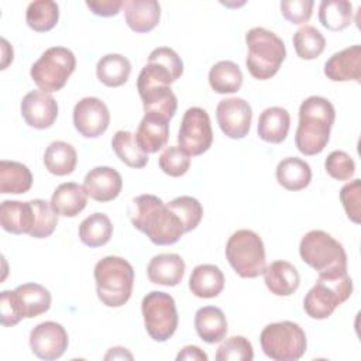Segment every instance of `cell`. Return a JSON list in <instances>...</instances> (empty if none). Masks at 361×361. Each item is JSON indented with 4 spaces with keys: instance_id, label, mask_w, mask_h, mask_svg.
Returning a JSON list of instances; mask_svg holds the SVG:
<instances>
[{
    "instance_id": "cell-18",
    "label": "cell",
    "mask_w": 361,
    "mask_h": 361,
    "mask_svg": "<svg viewBox=\"0 0 361 361\" xmlns=\"http://www.w3.org/2000/svg\"><path fill=\"white\" fill-rule=\"evenodd\" d=\"M83 188L89 197L104 203L116 199L120 195L123 179L114 168L96 166L86 173Z\"/></svg>"
},
{
    "instance_id": "cell-10",
    "label": "cell",
    "mask_w": 361,
    "mask_h": 361,
    "mask_svg": "<svg viewBox=\"0 0 361 361\" xmlns=\"http://www.w3.org/2000/svg\"><path fill=\"white\" fill-rule=\"evenodd\" d=\"M76 68L75 54L65 47L48 48L31 66L30 75L34 83L44 92L61 90Z\"/></svg>"
},
{
    "instance_id": "cell-26",
    "label": "cell",
    "mask_w": 361,
    "mask_h": 361,
    "mask_svg": "<svg viewBox=\"0 0 361 361\" xmlns=\"http://www.w3.org/2000/svg\"><path fill=\"white\" fill-rule=\"evenodd\" d=\"M224 288V275L217 265L200 264L193 268L189 278V289L196 298L212 299Z\"/></svg>"
},
{
    "instance_id": "cell-4",
    "label": "cell",
    "mask_w": 361,
    "mask_h": 361,
    "mask_svg": "<svg viewBox=\"0 0 361 361\" xmlns=\"http://www.w3.org/2000/svg\"><path fill=\"white\" fill-rule=\"evenodd\" d=\"M97 298L107 307H120L128 302L134 286V269L121 258L109 255L94 265Z\"/></svg>"
},
{
    "instance_id": "cell-13",
    "label": "cell",
    "mask_w": 361,
    "mask_h": 361,
    "mask_svg": "<svg viewBox=\"0 0 361 361\" xmlns=\"http://www.w3.org/2000/svg\"><path fill=\"white\" fill-rule=\"evenodd\" d=\"M179 147L190 157L202 155L213 142V130L207 111L202 107H190L185 111L178 134Z\"/></svg>"
},
{
    "instance_id": "cell-46",
    "label": "cell",
    "mask_w": 361,
    "mask_h": 361,
    "mask_svg": "<svg viewBox=\"0 0 361 361\" xmlns=\"http://www.w3.org/2000/svg\"><path fill=\"white\" fill-rule=\"evenodd\" d=\"M313 4L312 0H282L281 13L292 24H305L312 17Z\"/></svg>"
},
{
    "instance_id": "cell-24",
    "label": "cell",
    "mask_w": 361,
    "mask_h": 361,
    "mask_svg": "<svg viewBox=\"0 0 361 361\" xmlns=\"http://www.w3.org/2000/svg\"><path fill=\"white\" fill-rule=\"evenodd\" d=\"M262 274L267 288L276 296H290L300 283L298 269L288 261H274Z\"/></svg>"
},
{
    "instance_id": "cell-44",
    "label": "cell",
    "mask_w": 361,
    "mask_h": 361,
    "mask_svg": "<svg viewBox=\"0 0 361 361\" xmlns=\"http://www.w3.org/2000/svg\"><path fill=\"white\" fill-rule=\"evenodd\" d=\"M326 172L337 180H348L355 173L354 159L344 151H333L324 161Z\"/></svg>"
},
{
    "instance_id": "cell-14",
    "label": "cell",
    "mask_w": 361,
    "mask_h": 361,
    "mask_svg": "<svg viewBox=\"0 0 361 361\" xmlns=\"http://www.w3.org/2000/svg\"><path fill=\"white\" fill-rule=\"evenodd\" d=\"M216 118L220 130L230 138H244L251 127L252 110L247 100L228 97L220 100L216 107Z\"/></svg>"
},
{
    "instance_id": "cell-33",
    "label": "cell",
    "mask_w": 361,
    "mask_h": 361,
    "mask_svg": "<svg viewBox=\"0 0 361 361\" xmlns=\"http://www.w3.org/2000/svg\"><path fill=\"white\" fill-rule=\"evenodd\" d=\"M131 73L130 61L120 54H107L102 56L96 65L97 79L109 86L118 87L124 85Z\"/></svg>"
},
{
    "instance_id": "cell-19",
    "label": "cell",
    "mask_w": 361,
    "mask_h": 361,
    "mask_svg": "<svg viewBox=\"0 0 361 361\" xmlns=\"http://www.w3.org/2000/svg\"><path fill=\"white\" fill-rule=\"evenodd\" d=\"M324 75L333 82L361 80V47L353 45L333 54L324 63Z\"/></svg>"
},
{
    "instance_id": "cell-12",
    "label": "cell",
    "mask_w": 361,
    "mask_h": 361,
    "mask_svg": "<svg viewBox=\"0 0 361 361\" xmlns=\"http://www.w3.org/2000/svg\"><path fill=\"white\" fill-rule=\"evenodd\" d=\"M183 73L180 56L168 47L155 48L137 79V90L151 86H171Z\"/></svg>"
},
{
    "instance_id": "cell-47",
    "label": "cell",
    "mask_w": 361,
    "mask_h": 361,
    "mask_svg": "<svg viewBox=\"0 0 361 361\" xmlns=\"http://www.w3.org/2000/svg\"><path fill=\"white\" fill-rule=\"evenodd\" d=\"M86 6L90 11L100 17H113L120 13L123 8L121 0H90L86 1Z\"/></svg>"
},
{
    "instance_id": "cell-43",
    "label": "cell",
    "mask_w": 361,
    "mask_h": 361,
    "mask_svg": "<svg viewBox=\"0 0 361 361\" xmlns=\"http://www.w3.org/2000/svg\"><path fill=\"white\" fill-rule=\"evenodd\" d=\"M254 350L251 343L243 336L228 337L216 351L217 361H251Z\"/></svg>"
},
{
    "instance_id": "cell-35",
    "label": "cell",
    "mask_w": 361,
    "mask_h": 361,
    "mask_svg": "<svg viewBox=\"0 0 361 361\" xmlns=\"http://www.w3.org/2000/svg\"><path fill=\"white\" fill-rule=\"evenodd\" d=\"M113 235V224L104 213H93L87 216L79 226L80 241L90 247H102L110 241Z\"/></svg>"
},
{
    "instance_id": "cell-40",
    "label": "cell",
    "mask_w": 361,
    "mask_h": 361,
    "mask_svg": "<svg viewBox=\"0 0 361 361\" xmlns=\"http://www.w3.org/2000/svg\"><path fill=\"white\" fill-rule=\"evenodd\" d=\"M166 206L178 216L185 233L195 230L203 217V207L200 202L192 196L175 197L166 203Z\"/></svg>"
},
{
    "instance_id": "cell-41",
    "label": "cell",
    "mask_w": 361,
    "mask_h": 361,
    "mask_svg": "<svg viewBox=\"0 0 361 361\" xmlns=\"http://www.w3.org/2000/svg\"><path fill=\"white\" fill-rule=\"evenodd\" d=\"M31 202L35 210V223L30 235L34 238H47L55 231L58 224V214L52 209L51 202L44 199H32Z\"/></svg>"
},
{
    "instance_id": "cell-48",
    "label": "cell",
    "mask_w": 361,
    "mask_h": 361,
    "mask_svg": "<svg viewBox=\"0 0 361 361\" xmlns=\"http://www.w3.org/2000/svg\"><path fill=\"white\" fill-rule=\"evenodd\" d=\"M176 360H188V361H207V354L200 350L197 345H186L183 347L179 354L176 355Z\"/></svg>"
},
{
    "instance_id": "cell-21",
    "label": "cell",
    "mask_w": 361,
    "mask_h": 361,
    "mask_svg": "<svg viewBox=\"0 0 361 361\" xmlns=\"http://www.w3.org/2000/svg\"><path fill=\"white\" fill-rule=\"evenodd\" d=\"M0 223L7 233L30 235L35 223L32 202L3 200L0 204Z\"/></svg>"
},
{
    "instance_id": "cell-49",
    "label": "cell",
    "mask_w": 361,
    "mask_h": 361,
    "mask_svg": "<svg viewBox=\"0 0 361 361\" xmlns=\"http://www.w3.org/2000/svg\"><path fill=\"white\" fill-rule=\"evenodd\" d=\"M116 360V358H128V360H133V355L127 351V348H123V347H114V348H110V351L104 355V360Z\"/></svg>"
},
{
    "instance_id": "cell-1",
    "label": "cell",
    "mask_w": 361,
    "mask_h": 361,
    "mask_svg": "<svg viewBox=\"0 0 361 361\" xmlns=\"http://www.w3.org/2000/svg\"><path fill=\"white\" fill-rule=\"evenodd\" d=\"M128 217L157 245L175 244L185 233L178 216L154 195L134 197L128 206Z\"/></svg>"
},
{
    "instance_id": "cell-6",
    "label": "cell",
    "mask_w": 361,
    "mask_h": 361,
    "mask_svg": "<svg viewBox=\"0 0 361 361\" xmlns=\"http://www.w3.org/2000/svg\"><path fill=\"white\" fill-rule=\"evenodd\" d=\"M51 307V293L39 283H23L14 290H3L0 295L1 324L16 326L23 319H32Z\"/></svg>"
},
{
    "instance_id": "cell-31",
    "label": "cell",
    "mask_w": 361,
    "mask_h": 361,
    "mask_svg": "<svg viewBox=\"0 0 361 361\" xmlns=\"http://www.w3.org/2000/svg\"><path fill=\"white\" fill-rule=\"evenodd\" d=\"M138 94L144 106V113H157L168 120L175 116L178 100L171 86H151L140 89Z\"/></svg>"
},
{
    "instance_id": "cell-11",
    "label": "cell",
    "mask_w": 361,
    "mask_h": 361,
    "mask_svg": "<svg viewBox=\"0 0 361 361\" xmlns=\"http://www.w3.org/2000/svg\"><path fill=\"white\" fill-rule=\"evenodd\" d=\"M141 312L148 336L164 343L173 336L178 327V312L175 300L169 293L152 290L141 302Z\"/></svg>"
},
{
    "instance_id": "cell-38",
    "label": "cell",
    "mask_w": 361,
    "mask_h": 361,
    "mask_svg": "<svg viewBox=\"0 0 361 361\" xmlns=\"http://www.w3.org/2000/svg\"><path fill=\"white\" fill-rule=\"evenodd\" d=\"M59 20V7L52 0H35L27 7L25 21L27 25L37 31L45 32L52 30Z\"/></svg>"
},
{
    "instance_id": "cell-39",
    "label": "cell",
    "mask_w": 361,
    "mask_h": 361,
    "mask_svg": "<svg viewBox=\"0 0 361 361\" xmlns=\"http://www.w3.org/2000/svg\"><path fill=\"white\" fill-rule=\"evenodd\" d=\"M293 47L300 59L310 61L324 51L326 39L323 34L313 25H303L293 34Z\"/></svg>"
},
{
    "instance_id": "cell-17",
    "label": "cell",
    "mask_w": 361,
    "mask_h": 361,
    "mask_svg": "<svg viewBox=\"0 0 361 361\" xmlns=\"http://www.w3.org/2000/svg\"><path fill=\"white\" fill-rule=\"evenodd\" d=\"M21 116L24 121L34 128H49L58 117L56 100L44 90L28 92L20 104Z\"/></svg>"
},
{
    "instance_id": "cell-29",
    "label": "cell",
    "mask_w": 361,
    "mask_h": 361,
    "mask_svg": "<svg viewBox=\"0 0 361 361\" xmlns=\"http://www.w3.org/2000/svg\"><path fill=\"white\" fill-rule=\"evenodd\" d=\"M278 183L286 190H302L312 180L310 165L296 157L283 158L275 171Z\"/></svg>"
},
{
    "instance_id": "cell-25",
    "label": "cell",
    "mask_w": 361,
    "mask_h": 361,
    "mask_svg": "<svg viewBox=\"0 0 361 361\" xmlns=\"http://www.w3.org/2000/svg\"><path fill=\"white\" fill-rule=\"evenodd\" d=\"M87 204L85 188L76 182L61 183L51 196V206L58 216L75 217Z\"/></svg>"
},
{
    "instance_id": "cell-2",
    "label": "cell",
    "mask_w": 361,
    "mask_h": 361,
    "mask_svg": "<svg viewBox=\"0 0 361 361\" xmlns=\"http://www.w3.org/2000/svg\"><path fill=\"white\" fill-rule=\"evenodd\" d=\"M336 120V110L330 100L322 96L305 99L299 107V124L295 145L303 155L320 154L329 140Z\"/></svg>"
},
{
    "instance_id": "cell-5",
    "label": "cell",
    "mask_w": 361,
    "mask_h": 361,
    "mask_svg": "<svg viewBox=\"0 0 361 361\" xmlns=\"http://www.w3.org/2000/svg\"><path fill=\"white\" fill-rule=\"evenodd\" d=\"M351 293L353 279L347 271L319 274L316 285L303 299V309L312 319H327Z\"/></svg>"
},
{
    "instance_id": "cell-23",
    "label": "cell",
    "mask_w": 361,
    "mask_h": 361,
    "mask_svg": "<svg viewBox=\"0 0 361 361\" xmlns=\"http://www.w3.org/2000/svg\"><path fill=\"white\" fill-rule=\"evenodd\" d=\"M123 8L127 25L135 32L154 30L161 18V6L155 0H126Z\"/></svg>"
},
{
    "instance_id": "cell-7",
    "label": "cell",
    "mask_w": 361,
    "mask_h": 361,
    "mask_svg": "<svg viewBox=\"0 0 361 361\" xmlns=\"http://www.w3.org/2000/svg\"><path fill=\"white\" fill-rule=\"evenodd\" d=\"M299 254L302 261L319 274L347 271V254L344 247L323 230L306 233L300 240Z\"/></svg>"
},
{
    "instance_id": "cell-34",
    "label": "cell",
    "mask_w": 361,
    "mask_h": 361,
    "mask_svg": "<svg viewBox=\"0 0 361 361\" xmlns=\"http://www.w3.org/2000/svg\"><path fill=\"white\" fill-rule=\"evenodd\" d=\"M209 83L216 93H235L243 85V72L235 62L220 61L212 66Z\"/></svg>"
},
{
    "instance_id": "cell-37",
    "label": "cell",
    "mask_w": 361,
    "mask_h": 361,
    "mask_svg": "<svg viewBox=\"0 0 361 361\" xmlns=\"http://www.w3.org/2000/svg\"><path fill=\"white\" fill-rule=\"evenodd\" d=\"M111 147L118 159L130 168H144L148 162V154L138 147L135 135L130 131H117L111 138Z\"/></svg>"
},
{
    "instance_id": "cell-22",
    "label": "cell",
    "mask_w": 361,
    "mask_h": 361,
    "mask_svg": "<svg viewBox=\"0 0 361 361\" xmlns=\"http://www.w3.org/2000/svg\"><path fill=\"white\" fill-rule=\"evenodd\" d=\"M148 279L164 286H176L185 275V261L173 252L158 254L151 258L147 267Z\"/></svg>"
},
{
    "instance_id": "cell-28",
    "label": "cell",
    "mask_w": 361,
    "mask_h": 361,
    "mask_svg": "<svg viewBox=\"0 0 361 361\" xmlns=\"http://www.w3.org/2000/svg\"><path fill=\"white\" fill-rule=\"evenodd\" d=\"M195 329L204 343L214 344L226 337L227 319L221 309L216 306H204L195 314Z\"/></svg>"
},
{
    "instance_id": "cell-27",
    "label": "cell",
    "mask_w": 361,
    "mask_h": 361,
    "mask_svg": "<svg viewBox=\"0 0 361 361\" xmlns=\"http://www.w3.org/2000/svg\"><path fill=\"white\" fill-rule=\"evenodd\" d=\"M290 127V116L283 107H268L265 109L258 118L257 131L261 140L271 144H281Z\"/></svg>"
},
{
    "instance_id": "cell-9",
    "label": "cell",
    "mask_w": 361,
    "mask_h": 361,
    "mask_svg": "<svg viewBox=\"0 0 361 361\" xmlns=\"http://www.w3.org/2000/svg\"><path fill=\"white\" fill-rule=\"evenodd\" d=\"M264 354L275 361H296L306 351V334L293 322H278L264 327L259 336Z\"/></svg>"
},
{
    "instance_id": "cell-42",
    "label": "cell",
    "mask_w": 361,
    "mask_h": 361,
    "mask_svg": "<svg viewBox=\"0 0 361 361\" xmlns=\"http://www.w3.org/2000/svg\"><path fill=\"white\" fill-rule=\"evenodd\" d=\"M158 164L164 173L172 178H179L188 172L190 166V155L179 145H169L159 155Z\"/></svg>"
},
{
    "instance_id": "cell-20",
    "label": "cell",
    "mask_w": 361,
    "mask_h": 361,
    "mask_svg": "<svg viewBox=\"0 0 361 361\" xmlns=\"http://www.w3.org/2000/svg\"><path fill=\"white\" fill-rule=\"evenodd\" d=\"M169 138V120L157 113H145L138 124L135 141L145 154H155Z\"/></svg>"
},
{
    "instance_id": "cell-3",
    "label": "cell",
    "mask_w": 361,
    "mask_h": 361,
    "mask_svg": "<svg viewBox=\"0 0 361 361\" xmlns=\"http://www.w3.org/2000/svg\"><path fill=\"white\" fill-rule=\"evenodd\" d=\"M247 58L245 65L252 78L267 80L276 75L286 58L283 41L272 31L254 27L245 34Z\"/></svg>"
},
{
    "instance_id": "cell-8",
    "label": "cell",
    "mask_w": 361,
    "mask_h": 361,
    "mask_svg": "<svg viewBox=\"0 0 361 361\" xmlns=\"http://www.w3.org/2000/svg\"><path fill=\"white\" fill-rule=\"evenodd\" d=\"M226 258L241 278H257L265 269L264 243L252 230H237L226 244Z\"/></svg>"
},
{
    "instance_id": "cell-45",
    "label": "cell",
    "mask_w": 361,
    "mask_h": 361,
    "mask_svg": "<svg viewBox=\"0 0 361 361\" xmlns=\"http://www.w3.org/2000/svg\"><path fill=\"white\" fill-rule=\"evenodd\" d=\"M340 200L341 204L348 216V219L354 223H360V200H361V180L354 179L350 183H345L340 190Z\"/></svg>"
},
{
    "instance_id": "cell-15",
    "label": "cell",
    "mask_w": 361,
    "mask_h": 361,
    "mask_svg": "<svg viewBox=\"0 0 361 361\" xmlns=\"http://www.w3.org/2000/svg\"><path fill=\"white\" fill-rule=\"evenodd\" d=\"M68 344V333L56 322H42L30 333L31 351L41 360L51 361L62 357Z\"/></svg>"
},
{
    "instance_id": "cell-32",
    "label": "cell",
    "mask_w": 361,
    "mask_h": 361,
    "mask_svg": "<svg viewBox=\"0 0 361 361\" xmlns=\"http://www.w3.org/2000/svg\"><path fill=\"white\" fill-rule=\"evenodd\" d=\"M76 149L65 141H54L45 149L44 165L52 175L65 176L72 173L76 168Z\"/></svg>"
},
{
    "instance_id": "cell-30",
    "label": "cell",
    "mask_w": 361,
    "mask_h": 361,
    "mask_svg": "<svg viewBox=\"0 0 361 361\" xmlns=\"http://www.w3.org/2000/svg\"><path fill=\"white\" fill-rule=\"evenodd\" d=\"M32 186V173L27 165L17 161H0V193L20 195Z\"/></svg>"
},
{
    "instance_id": "cell-36",
    "label": "cell",
    "mask_w": 361,
    "mask_h": 361,
    "mask_svg": "<svg viewBox=\"0 0 361 361\" xmlns=\"http://www.w3.org/2000/svg\"><path fill=\"white\" fill-rule=\"evenodd\" d=\"M319 20L330 31H341L353 21V4L347 0H323L319 6Z\"/></svg>"
},
{
    "instance_id": "cell-16",
    "label": "cell",
    "mask_w": 361,
    "mask_h": 361,
    "mask_svg": "<svg viewBox=\"0 0 361 361\" xmlns=\"http://www.w3.org/2000/svg\"><path fill=\"white\" fill-rule=\"evenodd\" d=\"M110 124V113L104 102L97 97H83L75 104L73 126L85 138L102 135Z\"/></svg>"
}]
</instances>
